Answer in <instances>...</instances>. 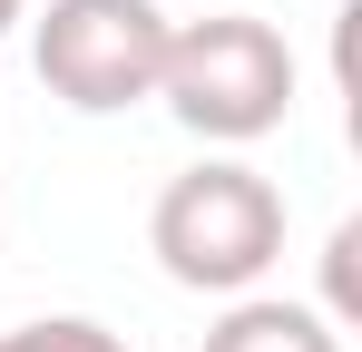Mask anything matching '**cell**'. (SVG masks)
Segmentation results:
<instances>
[{"instance_id":"3957f363","label":"cell","mask_w":362,"mask_h":352,"mask_svg":"<svg viewBox=\"0 0 362 352\" xmlns=\"http://www.w3.org/2000/svg\"><path fill=\"white\" fill-rule=\"evenodd\" d=\"M167 0H49L30 20V69L40 88L78 117H118L157 98L167 69Z\"/></svg>"},{"instance_id":"8992f818","label":"cell","mask_w":362,"mask_h":352,"mask_svg":"<svg viewBox=\"0 0 362 352\" xmlns=\"http://www.w3.org/2000/svg\"><path fill=\"white\" fill-rule=\"evenodd\" d=\"M20 20H30V0H0V40H10V30H20Z\"/></svg>"},{"instance_id":"6da1fadb","label":"cell","mask_w":362,"mask_h":352,"mask_svg":"<svg viewBox=\"0 0 362 352\" xmlns=\"http://www.w3.org/2000/svg\"><path fill=\"white\" fill-rule=\"evenodd\" d=\"M157 98L186 137L206 147H255L294 117V49L274 20L255 10H196L167 30V69H157Z\"/></svg>"},{"instance_id":"52a82bcc","label":"cell","mask_w":362,"mask_h":352,"mask_svg":"<svg viewBox=\"0 0 362 352\" xmlns=\"http://www.w3.org/2000/svg\"><path fill=\"white\" fill-rule=\"evenodd\" d=\"M196 10H235V0H196Z\"/></svg>"},{"instance_id":"277c9868","label":"cell","mask_w":362,"mask_h":352,"mask_svg":"<svg viewBox=\"0 0 362 352\" xmlns=\"http://www.w3.org/2000/svg\"><path fill=\"white\" fill-rule=\"evenodd\" d=\"M196 352H343V333H333V313H313V303L235 293V303L206 323V343H196Z\"/></svg>"},{"instance_id":"7a4b0ae2","label":"cell","mask_w":362,"mask_h":352,"mask_svg":"<svg viewBox=\"0 0 362 352\" xmlns=\"http://www.w3.org/2000/svg\"><path fill=\"white\" fill-rule=\"evenodd\" d=\"M147 245H157L167 284L235 303V293H255L284 264V196H274V176H255L245 157H206V167L167 176V196L147 216Z\"/></svg>"},{"instance_id":"5b68a950","label":"cell","mask_w":362,"mask_h":352,"mask_svg":"<svg viewBox=\"0 0 362 352\" xmlns=\"http://www.w3.org/2000/svg\"><path fill=\"white\" fill-rule=\"evenodd\" d=\"M0 352H127L108 323H88V313H40V323H10Z\"/></svg>"}]
</instances>
